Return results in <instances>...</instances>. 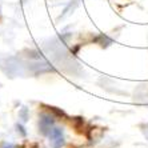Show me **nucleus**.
<instances>
[{"instance_id":"f257e3e1","label":"nucleus","mask_w":148,"mask_h":148,"mask_svg":"<svg viewBox=\"0 0 148 148\" xmlns=\"http://www.w3.org/2000/svg\"><path fill=\"white\" fill-rule=\"evenodd\" d=\"M55 119L53 116L51 115H47V114H43L40 116V120H39V131H40L41 135H44V136H48L51 130L55 125Z\"/></svg>"},{"instance_id":"f03ea898","label":"nucleus","mask_w":148,"mask_h":148,"mask_svg":"<svg viewBox=\"0 0 148 148\" xmlns=\"http://www.w3.org/2000/svg\"><path fill=\"white\" fill-rule=\"evenodd\" d=\"M49 141H51L52 148H62L63 145L66 144V140H64V134H63V130L59 127H53L51 130L48 135Z\"/></svg>"},{"instance_id":"7ed1b4c3","label":"nucleus","mask_w":148,"mask_h":148,"mask_svg":"<svg viewBox=\"0 0 148 148\" xmlns=\"http://www.w3.org/2000/svg\"><path fill=\"white\" fill-rule=\"evenodd\" d=\"M19 117L21 119V121H27L29 119V114H28V108L27 107H23L20 111H19Z\"/></svg>"},{"instance_id":"20e7f679","label":"nucleus","mask_w":148,"mask_h":148,"mask_svg":"<svg viewBox=\"0 0 148 148\" xmlns=\"http://www.w3.org/2000/svg\"><path fill=\"white\" fill-rule=\"evenodd\" d=\"M16 131L20 132L21 136H25V135H27V131H25V128L23 127L21 124H16Z\"/></svg>"},{"instance_id":"39448f33","label":"nucleus","mask_w":148,"mask_h":148,"mask_svg":"<svg viewBox=\"0 0 148 148\" xmlns=\"http://www.w3.org/2000/svg\"><path fill=\"white\" fill-rule=\"evenodd\" d=\"M1 147H3V148H16L14 144H11V143H3V144H1Z\"/></svg>"},{"instance_id":"423d86ee","label":"nucleus","mask_w":148,"mask_h":148,"mask_svg":"<svg viewBox=\"0 0 148 148\" xmlns=\"http://www.w3.org/2000/svg\"><path fill=\"white\" fill-rule=\"evenodd\" d=\"M143 131H144V130H143ZM144 135H145V138L148 139V132H147V131H144Z\"/></svg>"}]
</instances>
